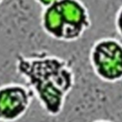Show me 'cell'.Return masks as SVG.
I'll list each match as a JSON object with an SVG mask.
<instances>
[{"instance_id":"cell-6","label":"cell","mask_w":122,"mask_h":122,"mask_svg":"<svg viewBox=\"0 0 122 122\" xmlns=\"http://www.w3.org/2000/svg\"><path fill=\"white\" fill-rule=\"evenodd\" d=\"M34 2H36L38 5H40L42 8H46L55 2H57L58 0H33Z\"/></svg>"},{"instance_id":"cell-7","label":"cell","mask_w":122,"mask_h":122,"mask_svg":"<svg viewBox=\"0 0 122 122\" xmlns=\"http://www.w3.org/2000/svg\"><path fill=\"white\" fill-rule=\"evenodd\" d=\"M92 122H113V121H111V120H107V119H97V120H94Z\"/></svg>"},{"instance_id":"cell-4","label":"cell","mask_w":122,"mask_h":122,"mask_svg":"<svg viewBox=\"0 0 122 122\" xmlns=\"http://www.w3.org/2000/svg\"><path fill=\"white\" fill-rule=\"evenodd\" d=\"M34 95L31 90L21 83H7L0 86V122H16L30 108Z\"/></svg>"},{"instance_id":"cell-2","label":"cell","mask_w":122,"mask_h":122,"mask_svg":"<svg viewBox=\"0 0 122 122\" xmlns=\"http://www.w3.org/2000/svg\"><path fill=\"white\" fill-rule=\"evenodd\" d=\"M42 30L60 42L79 40L92 26L87 6L81 0H58L43 8L40 16Z\"/></svg>"},{"instance_id":"cell-3","label":"cell","mask_w":122,"mask_h":122,"mask_svg":"<svg viewBox=\"0 0 122 122\" xmlns=\"http://www.w3.org/2000/svg\"><path fill=\"white\" fill-rule=\"evenodd\" d=\"M89 61L93 73L106 83L122 80V41L112 36L94 41L89 52Z\"/></svg>"},{"instance_id":"cell-8","label":"cell","mask_w":122,"mask_h":122,"mask_svg":"<svg viewBox=\"0 0 122 122\" xmlns=\"http://www.w3.org/2000/svg\"><path fill=\"white\" fill-rule=\"evenodd\" d=\"M3 1H4V0H0V5L2 4V2H3Z\"/></svg>"},{"instance_id":"cell-5","label":"cell","mask_w":122,"mask_h":122,"mask_svg":"<svg viewBox=\"0 0 122 122\" xmlns=\"http://www.w3.org/2000/svg\"><path fill=\"white\" fill-rule=\"evenodd\" d=\"M114 27L116 30V32L119 34L120 37H122V5L117 10L115 16H114Z\"/></svg>"},{"instance_id":"cell-1","label":"cell","mask_w":122,"mask_h":122,"mask_svg":"<svg viewBox=\"0 0 122 122\" xmlns=\"http://www.w3.org/2000/svg\"><path fill=\"white\" fill-rule=\"evenodd\" d=\"M15 70L48 115L61 114L75 85V72L67 59L46 51L19 54Z\"/></svg>"}]
</instances>
